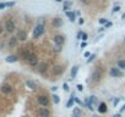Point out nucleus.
Returning <instances> with one entry per match:
<instances>
[{"label":"nucleus","mask_w":125,"mask_h":117,"mask_svg":"<svg viewBox=\"0 0 125 117\" xmlns=\"http://www.w3.org/2000/svg\"><path fill=\"white\" fill-rule=\"evenodd\" d=\"M56 89H58V87H56V85H54V87H52V90H53V92H55Z\"/></svg>","instance_id":"45"},{"label":"nucleus","mask_w":125,"mask_h":117,"mask_svg":"<svg viewBox=\"0 0 125 117\" xmlns=\"http://www.w3.org/2000/svg\"><path fill=\"white\" fill-rule=\"evenodd\" d=\"M80 115H81V110H80V109H75V110H74V116L80 117Z\"/></svg>","instance_id":"27"},{"label":"nucleus","mask_w":125,"mask_h":117,"mask_svg":"<svg viewBox=\"0 0 125 117\" xmlns=\"http://www.w3.org/2000/svg\"><path fill=\"white\" fill-rule=\"evenodd\" d=\"M113 117H114V116H113Z\"/></svg>","instance_id":"53"},{"label":"nucleus","mask_w":125,"mask_h":117,"mask_svg":"<svg viewBox=\"0 0 125 117\" xmlns=\"http://www.w3.org/2000/svg\"><path fill=\"white\" fill-rule=\"evenodd\" d=\"M75 15H76V16H80V15H81V12H80V11H76V12H75Z\"/></svg>","instance_id":"47"},{"label":"nucleus","mask_w":125,"mask_h":117,"mask_svg":"<svg viewBox=\"0 0 125 117\" xmlns=\"http://www.w3.org/2000/svg\"><path fill=\"white\" fill-rule=\"evenodd\" d=\"M5 61H6L8 64H14V62H17V61H19V56H17V55H9V56H6Z\"/></svg>","instance_id":"14"},{"label":"nucleus","mask_w":125,"mask_h":117,"mask_svg":"<svg viewBox=\"0 0 125 117\" xmlns=\"http://www.w3.org/2000/svg\"><path fill=\"white\" fill-rule=\"evenodd\" d=\"M74 102H75V100H74V96H71V98L69 99V101L66 102V107H68V109L73 107V106H74Z\"/></svg>","instance_id":"23"},{"label":"nucleus","mask_w":125,"mask_h":117,"mask_svg":"<svg viewBox=\"0 0 125 117\" xmlns=\"http://www.w3.org/2000/svg\"><path fill=\"white\" fill-rule=\"evenodd\" d=\"M82 35H83V33H82V32H79V33L76 34V38H77V39H81Z\"/></svg>","instance_id":"36"},{"label":"nucleus","mask_w":125,"mask_h":117,"mask_svg":"<svg viewBox=\"0 0 125 117\" xmlns=\"http://www.w3.org/2000/svg\"><path fill=\"white\" fill-rule=\"evenodd\" d=\"M119 10H120V6H118V5H116V6H114V8H113V10H112V12L114 14V12H118Z\"/></svg>","instance_id":"30"},{"label":"nucleus","mask_w":125,"mask_h":117,"mask_svg":"<svg viewBox=\"0 0 125 117\" xmlns=\"http://www.w3.org/2000/svg\"><path fill=\"white\" fill-rule=\"evenodd\" d=\"M87 38H88V35H87L86 33H83V35H82V38H81V40H83V42H86V40H87Z\"/></svg>","instance_id":"37"},{"label":"nucleus","mask_w":125,"mask_h":117,"mask_svg":"<svg viewBox=\"0 0 125 117\" xmlns=\"http://www.w3.org/2000/svg\"><path fill=\"white\" fill-rule=\"evenodd\" d=\"M77 71H79V66H74V67L71 68V79H74V78L76 77Z\"/></svg>","instance_id":"22"},{"label":"nucleus","mask_w":125,"mask_h":117,"mask_svg":"<svg viewBox=\"0 0 125 117\" xmlns=\"http://www.w3.org/2000/svg\"><path fill=\"white\" fill-rule=\"evenodd\" d=\"M16 37H17L19 42H26L27 40V32L25 29H17Z\"/></svg>","instance_id":"7"},{"label":"nucleus","mask_w":125,"mask_h":117,"mask_svg":"<svg viewBox=\"0 0 125 117\" xmlns=\"http://www.w3.org/2000/svg\"><path fill=\"white\" fill-rule=\"evenodd\" d=\"M26 87L32 89V90H34L37 88V83L34 81H32V79H28V81H26Z\"/></svg>","instance_id":"15"},{"label":"nucleus","mask_w":125,"mask_h":117,"mask_svg":"<svg viewBox=\"0 0 125 117\" xmlns=\"http://www.w3.org/2000/svg\"><path fill=\"white\" fill-rule=\"evenodd\" d=\"M121 17H123V18H125V14H124V15H123V16H121Z\"/></svg>","instance_id":"51"},{"label":"nucleus","mask_w":125,"mask_h":117,"mask_svg":"<svg viewBox=\"0 0 125 117\" xmlns=\"http://www.w3.org/2000/svg\"><path fill=\"white\" fill-rule=\"evenodd\" d=\"M103 31H104V27H101V28L98 29V32H103Z\"/></svg>","instance_id":"48"},{"label":"nucleus","mask_w":125,"mask_h":117,"mask_svg":"<svg viewBox=\"0 0 125 117\" xmlns=\"http://www.w3.org/2000/svg\"><path fill=\"white\" fill-rule=\"evenodd\" d=\"M53 101H54V104H59L60 102V98H59V95H56V94H53Z\"/></svg>","instance_id":"24"},{"label":"nucleus","mask_w":125,"mask_h":117,"mask_svg":"<svg viewBox=\"0 0 125 117\" xmlns=\"http://www.w3.org/2000/svg\"><path fill=\"white\" fill-rule=\"evenodd\" d=\"M62 88H64V90H65V92H69V84H68V83H64Z\"/></svg>","instance_id":"34"},{"label":"nucleus","mask_w":125,"mask_h":117,"mask_svg":"<svg viewBox=\"0 0 125 117\" xmlns=\"http://www.w3.org/2000/svg\"><path fill=\"white\" fill-rule=\"evenodd\" d=\"M54 50L58 51V52H60V51H61V46H60V45H55V46H54Z\"/></svg>","instance_id":"33"},{"label":"nucleus","mask_w":125,"mask_h":117,"mask_svg":"<svg viewBox=\"0 0 125 117\" xmlns=\"http://www.w3.org/2000/svg\"><path fill=\"white\" fill-rule=\"evenodd\" d=\"M31 54H32V51L28 48H21L20 49V52H19V56L22 58V60H26L27 61V58L31 56Z\"/></svg>","instance_id":"5"},{"label":"nucleus","mask_w":125,"mask_h":117,"mask_svg":"<svg viewBox=\"0 0 125 117\" xmlns=\"http://www.w3.org/2000/svg\"><path fill=\"white\" fill-rule=\"evenodd\" d=\"M38 117H50V111L47 107H41L38 109Z\"/></svg>","instance_id":"10"},{"label":"nucleus","mask_w":125,"mask_h":117,"mask_svg":"<svg viewBox=\"0 0 125 117\" xmlns=\"http://www.w3.org/2000/svg\"><path fill=\"white\" fill-rule=\"evenodd\" d=\"M119 101H120V98H118V99H114V101H113V104H114V106H116Z\"/></svg>","instance_id":"38"},{"label":"nucleus","mask_w":125,"mask_h":117,"mask_svg":"<svg viewBox=\"0 0 125 117\" xmlns=\"http://www.w3.org/2000/svg\"><path fill=\"white\" fill-rule=\"evenodd\" d=\"M123 111H125V105H123V107L120 109V112H123Z\"/></svg>","instance_id":"46"},{"label":"nucleus","mask_w":125,"mask_h":117,"mask_svg":"<svg viewBox=\"0 0 125 117\" xmlns=\"http://www.w3.org/2000/svg\"><path fill=\"white\" fill-rule=\"evenodd\" d=\"M17 44H19V39H17L16 35L9 38V40H8V48H9V49H14V48H16Z\"/></svg>","instance_id":"9"},{"label":"nucleus","mask_w":125,"mask_h":117,"mask_svg":"<svg viewBox=\"0 0 125 117\" xmlns=\"http://www.w3.org/2000/svg\"><path fill=\"white\" fill-rule=\"evenodd\" d=\"M81 1H82L83 4H88V3H90V0H81Z\"/></svg>","instance_id":"44"},{"label":"nucleus","mask_w":125,"mask_h":117,"mask_svg":"<svg viewBox=\"0 0 125 117\" xmlns=\"http://www.w3.org/2000/svg\"><path fill=\"white\" fill-rule=\"evenodd\" d=\"M27 64H28L30 66H32V67L38 66V64H39V58H38L37 54H34V52L31 54V56L27 58Z\"/></svg>","instance_id":"3"},{"label":"nucleus","mask_w":125,"mask_h":117,"mask_svg":"<svg viewBox=\"0 0 125 117\" xmlns=\"http://www.w3.org/2000/svg\"><path fill=\"white\" fill-rule=\"evenodd\" d=\"M4 29H5V28H4V26L0 25V34H3V33H4Z\"/></svg>","instance_id":"40"},{"label":"nucleus","mask_w":125,"mask_h":117,"mask_svg":"<svg viewBox=\"0 0 125 117\" xmlns=\"http://www.w3.org/2000/svg\"><path fill=\"white\" fill-rule=\"evenodd\" d=\"M85 104H86V106L88 107V110H91V111H94V105L91 102L90 98H86V99H85Z\"/></svg>","instance_id":"19"},{"label":"nucleus","mask_w":125,"mask_h":117,"mask_svg":"<svg viewBox=\"0 0 125 117\" xmlns=\"http://www.w3.org/2000/svg\"><path fill=\"white\" fill-rule=\"evenodd\" d=\"M107 22H108L107 18H99V23H101V25H105Z\"/></svg>","instance_id":"31"},{"label":"nucleus","mask_w":125,"mask_h":117,"mask_svg":"<svg viewBox=\"0 0 125 117\" xmlns=\"http://www.w3.org/2000/svg\"><path fill=\"white\" fill-rule=\"evenodd\" d=\"M114 117H121V116H120V113H118V115H114Z\"/></svg>","instance_id":"49"},{"label":"nucleus","mask_w":125,"mask_h":117,"mask_svg":"<svg viewBox=\"0 0 125 117\" xmlns=\"http://www.w3.org/2000/svg\"><path fill=\"white\" fill-rule=\"evenodd\" d=\"M4 28H5V31L8 32V33H14L15 31H16V25H15V22L11 20V18H9V20H6L5 22H4Z\"/></svg>","instance_id":"2"},{"label":"nucleus","mask_w":125,"mask_h":117,"mask_svg":"<svg viewBox=\"0 0 125 117\" xmlns=\"http://www.w3.org/2000/svg\"><path fill=\"white\" fill-rule=\"evenodd\" d=\"M70 6H71V3H70V1H66V3L64 4V11L66 12V11L69 10V8H70Z\"/></svg>","instance_id":"26"},{"label":"nucleus","mask_w":125,"mask_h":117,"mask_svg":"<svg viewBox=\"0 0 125 117\" xmlns=\"http://www.w3.org/2000/svg\"><path fill=\"white\" fill-rule=\"evenodd\" d=\"M48 70V64L47 62H39L38 66H37V71L41 73V75H44Z\"/></svg>","instance_id":"11"},{"label":"nucleus","mask_w":125,"mask_h":117,"mask_svg":"<svg viewBox=\"0 0 125 117\" xmlns=\"http://www.w3.org/2000/svg\"><path fill=\"white\" fill-rule=\"evenodd\" d=\"M83 56H85V57H87V58H88V57H90V56H91V54H90V52H88V51H86V52H85V54H83Z\"/></svg>","instance_id":"41"},{"label":"nucleus","mask_w":125,"mask_h":117,"mask_svg":"<svg viewBox=\"0 0 125 117\" xmlns=\"http://www.w3.org/2000/svg\"><path fill=\"white\" fill-rule=\"evenodd\" d=\"M54 43H55V45H60V46H62V44L65 43V38H64V35L56 34V35L54 37Z\"/></svg>","instance_id":"12"},{"label":"nucleus","mask_w":125,"mask_h":117,"mask_svg":"<svg viewBox=\"0 0 125 117\" xmlns=\"http://www.w3.org/2000/svg\"><path fill=\"white\" fill-rule=\"evenodd\" d=\"M0 90H1V93H3V94L8 95V94H11V93H12L14 88H12V85H11V84H8V83H5V84H3V85H1Z\"/></svg>","instance_id":"8"},{"label":"nucleus","mask_w":125,"mask_h":117,"mask_svg":"<svg viewBox=\"0 0 125 117\" xmlns=\"http://www.w3.org/2000/svg\"><path fill=\"white\" fill-rule=\"evenodd\" d=\"M65 14H66L68 18H69L71 22H75V20H76V15H75V12H73V11H66Z\"/></svg>","instance_id":"18"},{"label":"nucleus","mask_w":125,"mask_h":117,"mask_svg":"<svg viewBox=\"0 0 125 117\" xmlns=\"http://www.w3.org/2000/svg\"><path fill=\"white\" fill-rule=\"evenodd\" d=\"M86 45H87V43H86V42H83V43L81 44V48H86Z\"/></svg>","instance_id":"43"},{"label":"nucleus","mask_w":125,"mask_h":117,"mask_svg":"<svg viewBox=\"0 0 125 117\" xmlns=\"http://www.w3.org/2000/svg\"><path fill=\"white\" fill-rule=\"evenodd\" d=\"M124 40H125V38H124Z\"/></svg>","instance_id":"52"},{"label":"nucleus","mask_w":125,"mask_h":117,"mask_svg":"<svg viewBox=\"0 0 125 117\" xmlns=\"http://www.w3.org/2000/svg\"><path fill=\"white\" fill-rule=\"evenodd\" d=\"M98 112L99 113H105L107 112V105L104 102H101L99 106H98Z\"/></svg>","instance_id":"20"},{"label":"nucleus","mask_w":125,"mask_h":117,"mask_svg":"<svg viewBox=\"0 0 125 117\" xmlns=\"http://www.w3.org/2000/svg\"><path fill=\"white\" fill-rule=\"evenodd\" d=\"M55 1H56V3H61V1H62V0H55Z\"/></svg>","instance_id":"50"},{"label":"nucleus","mask_w":125,"mask_h":117,"mask_svg":"<svg viewBox=\"0 0 125 117\" xmlns=\"http://www.w3.org/2000/svg\"><path fill=\"white\" fill-rule=\"evenodd\" d=\"M116 67L120 70H125V60H118L116 61Z\"/></svg>","instance_id":"21"},{"label":"nucleus","mask_w":125,"mask_h":117,"mask_svg":"<svg viewBox=\"0 0 125 117\" xmlns=\"http://www.w3.org/2000/svg\"><path fill=\"white\" fill-rule=\"evenodd\" d=\"M6 9V3H0V10Z\"/></svg>","instance_id":"32"},{"label":"nucleus","mask_w":125,"mask_h":117,"mask_svg":"<svg viewBox=\"0 0 125 117\" xmlns=\"http://www.w3.org/2000/svg\"><path fill=\"white\" fill-rule=\"evenodd\" d=\"M91 78H92V81H94V82L101 81V78H102V72H101V70H94V71L92 72Z\"/></svg>","instance_id":"13"},{"label":"nucleus","mask_w":125,"mask_h":117,"mask_svg":"<svg viewBox=\"0 0 125 117\" xmlns=\"http://www.w3.org/2000/svg\"><path fill=\"white\" fill-rule=\"evenodd\" d=\"M109 27H112V22H107L104 25V28H109Z\"/></svg>","instance_id":"39"},{"label":"nucleus","mask_w":125,"mask_h":117,"mask_svg":"<svg viewBox=\"0 0 125 117\" xmlns=\"http://www.w3.org/2000/svg\"><path fill=\"white\" fill-rule=\"evenodd\" d=\"M83 22H85L83 18H80V20H79V23H80V25H83Z\"/></svg>","instance_id":"42"},{"label":"nucleus","mask_w":125,"mask_h":117,"mask_svg":"<svg viewBox=\"0 0 125 117\" xmlns=\"http://www.w3.org/2000/svg\"><path fill=\"white\" fill-rule=\"evenodd\" d=\"M62 72H64V68H62L61 66H55V67L53 68V73H54L55 76H60Z\"/></svg>","instance_id":"17"},{"label":"nucleus","mask_w":125,"mask_h":117,"mask_svg":"<svg viewBox=\"0 0 125 117\" xmlns=\"http://www.w3.org/2000/svg\"><path fill=\"white\" fill-rule=\"evenodd\" d=\"M109 75L113 78H121V77H124V73H123V71L119 67H112L109 70Z\"/></svg>","instance_id":"4"},{"label":"nucleus","mask_w":125,"mask_h":117,"mask_svg":"<svg viewBox=\"0 0 125 117\" xmlns=\"http://www.w3.org/2000/svg\"><path fill=\"white\" fill-rule=\"evenodd\" d=\"M76 88H77V90H79V92H82V90H83V85H82V84H77V87H76Z\"/></svg>","instance_id":"35"},{"label":"nucleus","mask_w":125,"mask_h":117,"mask_svg":"<svg viewBox=\"0 0 125 117\" xmlns=\"http://www.w3.org/2000/svg\"><path fill=\"white\" fill-rule=\"evenodd\" d=\"M53 26L56 28H60V27H62V20L60 18V17H56V18H54L53 20Z\"/></svg>","instance_id":"16"},{"label":"nucleus","mask_w":125,"mask_h":117,"mask_svg":"<svg viewBox=\"0 0 125 117\" xmlns=\"http://www.w3.org/2000/svg\"><path fill=\"white\" fill-rule=\"evenodd\" d=\"M45 32V26H44V23H37L36 25V27L33 28V32H32V37H33V39H38V38H41L42 35H43V33Z\"/></svg>","instance_id":"1"},{"label":"nucleus","mask_w":125,"mask_h":117,"mask_svg":"<svg viewBox=\"0 0 125 117\" xmlns=\"http://www.w3.org/2000/svg\"><path fill=\"white\" fill-rule=\"evenodd\" d=\"M37 102H38L41 106L45 107V106L49 105V98H48L47 95H38V96H37Z\"/></svg>","instance_id":"6"},{"label":"nucleus","mask_w":125,"mask_h":117,"mask_svg":"<svg viewBox=\"0 0 125 117\" xmlns=\"http://www.w3.org/2000/svg\"><path fill=\"white\" fill-rule=\"evenodd\" d=\"M90 100H91V102L93 104V105H96L97 102H98V99L94 96V95H92V96H90Z\"/></svg>","instance_id":"25"},{"label":"nucleus","mask_w":125,"mask_h":117,"mask_svg":"<svg viewBox=\"0 0 125 117\" xmlns=\"http://www.w3.org/2000/svg\"><path fill=\"white\" fill-rule=\"evenodd\" d=\"M15 6V1H10V3H6V8H12Z\"/></svg>","instance_id":"29"},{"label":"nucleus","mask_w":125,"mask_h":117,"mask_svg":"<svg viewBox=\"0 0 125 117\" xmlns=\"http://www.w3.org/2000/svg\"><path fill=\"white\" fill-rule=\"evenodd\" d=\"M94 57H96V54H92L88 58H87V64H90V62H92L93 60H94Z\"/></svg>","instance_id":"28"}]
</instances>
